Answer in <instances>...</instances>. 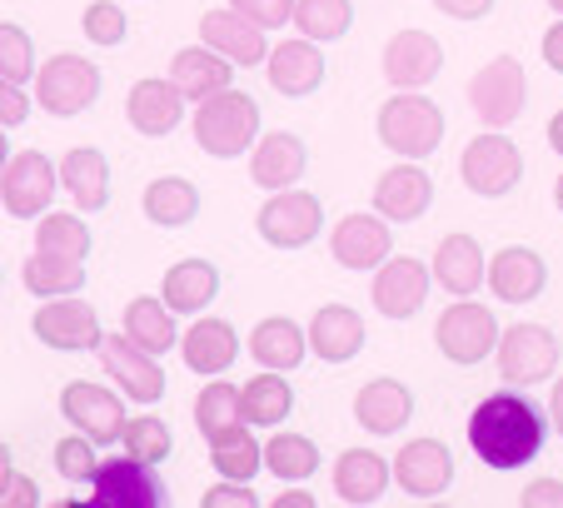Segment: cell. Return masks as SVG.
Segmentation results:
<instances>
[{
  "instance_id": "obj_1",
  "label": "cell",
  "mask_w": 563,
  "mask_h": 508,
  "mask_svg": "<svg viewBox=\"0 0 563 508\" xmlns=\"http://www.w3.org/2000/svg\"><path fill=\"white\" fill-rule=\"evenodd\" d=\"M543 434H549L543 409L529 404L523 394H489V399L468 413V444L499 474L533 464L543 454Z\"/></svg>"
},
{
  "instance_id": "obj_2",
  "label": "cell",
  "mask_w": 563,
  "mask_h": 508,
  "mask_svg": "<svg viewBox=\"0 0 563 508\" xmlns=\"http://www.w3.org/2000/svg\"><path fill=\"white\" fill-rule=\"evenodd\" d=\"M260 140V106L245 90H220L195 110V145L214 159H240Z\"/></svg>"
},
{
  "instance_id": "obj_3",
  "label": "cell",
  "mask_w": 563,
  "mask_h": 508,
  "mask_svg": "<svg viewBox=\"0 0 563 508\" xmlns=\"http://www.w3.org/2000/svg\"><path fill=\"white\" fill-rule=\"evenodd\" d=\"M374 130H379V140L399 159H429L439 145H444V110H439L429 96L399 90V96H389L379 106Z\"/></svg>"
},
{
  "instance_id": "obj_4",
  "label": "cell",
  "mask_w": 563,
  "mask_h": 508,
  "mask_svg": "<svg viewBox=\"0 0 563 508\" xmlns=\"http://www.w3.org/2000/svg\"><path fill=\"white\" fill-rule=\"evenodd\" d=\"M499 319H494L489 305H474V299H459V305H449L444 314H439L434 324V344L439 354H444L449 364H484L494 350H499Z\"/></svg>"
},
{
  "instance_id": "obj_5",
  "label": "cell",
  "mask_w": 563,
  "mask_h": 508,
  "mask_svg": "<svg viewBox=\"0 0 563 508\" xmlns=\"http://www.w3.org/2000/svg\"><path fill=\"white\" fill-rule=\"evenodd\" d=\"M468 106L489 130H509L529 106V75L514 55H494L484 70L468 80Z\"/></svg>"
},
{
  "instance_id": "obj_6",
  "label": "cell",
  "mask_w": 563,
  "mask_h": 508,
  "mask_svg": "<svg viewBox=\"0 0 563 508\" xmlns=\"http://www.w3.org/2000/svg\"><path fill=\"white\" fill-rule=\"evenodd\" d=\"M100 96V65L86 55H51V60L35 70V100L45 106V115H80L90 110Z\"/></svg>"
},
{
  "instance_id": "obj_7",
  "label": "cell",
  "mask_w": 563,
  "mask_h": 508,
  "mask_svg": "<svg viewBox=\"0 0 563 508\" xmlns=\"http://www.w3.org/2000/svg\"><path fill=\"white\" fill-rule=\"evenodd\" d=\"M459 175L478 200H504L523 180V155L509 135H474L459 155Z\"/></svg>"
},
{
  "instance_id": "obj_8",
  "label": "cell",
  "mask_w": 563,
  "mask_h": 508,
  "mask_svg": "<svg viewBox=\"0 0 563 508\" xmlns=\"http://www.w3.org/2000/svg\"><path fill=\"white\" fill-rule=\"evenodd\" d=\"M55 185H60V165H51L41 150H21L0 169V205L15 220H41L55 200Z\"/></svg>"
},
{
  "instance_id": "obj_9",
  "label": "cell",
  "mask_w": 563,
  "mask_h": 508,
  "mask_svg": "<svg viewBox=\"0 0 563 508\" xmlns=\"http://www.w3.org/2000/svg\"><path fill=\"white\" fill-rule=\"evenodd\" d=\"M494 354H499V374L514 389H533L559 369V334L549 324H509Z\"/></svg>"
},
{
  "instance_id": "obj_10",
  "label": "cell",
  "mask_w": 563,
  "mask_h": 508,
  "mask_svg": "<svg viewBox=\"0 0 563 508\" xmlns=\"http://www.w3.org/2000/svg\"><path fill=\"white\" fill-rule=\"evenodd\" d=\"M260 224V240L275 244V250H305V244L319 240V230H324V210H319V200L309 190H275L265 205H260L255 214Z\"/></svg>"
},
{
  "instance_id": "obj_11",
  "label": "cell",
  "mask_w": 563,
  "mask_h": 508,
  "mask_svg": "<svg viewBox=\"0 0 563 508\" xmlns=\"http://www.w3.org/2000/svg\"><path fill=\"white\" fill-rule=\"evenodd\" d=\"M31 329H35V339H41L45 350H60V354L100 350V339H106V329H100V314L86 305V299H75V295L41 299Z\"/></svg>"
},
{
  "instance_id": "obj_12",
  "label": "cell",
  "mask_w": 563,
  "mask_h": 508,
  "mask_svg": "<svg viewBox=\"0 0 563 508\" xmlns=\"http://www.w3.org/2000/svg\"><path fill=\"white\" fill-rule=\"evenodd\" d=\"M96 488V504H110V508H165L170 494L165 484L155 478V464H140V459L120 454V459H106L90 478Z\"/></svg>"
},
{
  "instance_id": "obj_13",
  "label": "cell",
  "mask_w": 563,
  "mask_h": 508,
  "mask_svg": "<svg viewBox=\"0 0 563 508\" xmlns=\"http://www.w3.org/2000/svg\"><path fill=\"white\" fill-rule=\"evenodd\" d=\"M100 364H106V374L120 384L125 399H135V404L165 399V369H159V354H145L140 344H130L125 329L100 339Z\"/></svg>"
},
{
  "instance_id": "obj_14",
  "label": "cell",
  "mask_w": 563,
  "mask_h": 508,
  "mask_svg": "<svg viewBox=\"0 0 563 508\" xmlns=\"http://www.w3.org/2000/svg\"><path fill=\"white\" fill-rule=\"evenodd\" d=\"M60 413L75 423V434L96 439V444H120L125 434V404L110 394L106 384H65L60 389Z\"/></svg>"
},
{
  "instance_id": "obj_15",
  "label": "cell",
  "mask_w": 563,
  "mask_h": 508,
  "mask_svg": "<svg viewBox=\"0 0 563 508\" xmlns=\"http://www.w3.org/2000/svg\"><path fill=\"white\" fill-rule=\"evenodd\" d=\"M429 205H434V180L419 169V159H399V165L384 169L379 185H374V210L394 224L424 220Z\"/></svg>"
},
{
  "instance_id": "obj_16",
  "label": "cell",
  "mask_w": 563,
  "mask_h": 508,
  "mask_svg": "<svg viewBox=\"0 0 563 508\" xmlns=\"http://www.w3.org/2000/svg\"><path fill=\"white\" fill-rule=\"evenodd\" d=\"M394 478L409 498H439L454 484V454L444 439H409L394 459Z\"/></svg>"
},
{
  "instance_id": "obj_17",
  "label": "cell",
  "mask_w": 563,
  "mask_h": 508,
  "mask_svg": "<svg viewBox=\"0 0 563 508\" xmlns=\"http://www.w3.org/2000/svg\"><path fill=\"white\" fill-rule=\"evenodd\" d=\"M444 70V45L429 31H399L384 45V75L394 90H424Z\"/></svg>"
},
{
  "instance_id": "obj_18",
  "label": "cell",
  "mask_w": 563,
  "mask_h": 508,
  "mask_svg": "<svg viewBox=\"0 0 563 508\" xmlns=\"http://www.w3.org/2000/svg\"><path fill=\"white\" fill-rule=\"evenodd\" d=\"M429 265L399 254V259H384L379 275H374V309L384 319H415L429 299Z\"/></svg>"
},
{
  "instance_id": "obj_19",
  "label": "cell",
  "mask_w": 563,
  "mask_h": 508,
  "mask_svg": "<svg viewBox=\"0 0 563 508\" xmlns=\"http://www.w3.org/2000/svg\"><path fill=\"white\" fill-rule=\"evenodd\" d=\"M330 254L340 259L344 269H379L384 259L394 254V240H389V224H384V214H344L340 224H334L330 234Z\"/></svg>"
},
{
  "instance_id": "obj_20",
  "label": "cell",
  "mask_w": 563,
  "mask_h": 508,
  "mask_svg": "<svg viewBox=\"0 0 563 508\" xmlns=\"http://www.w3.org/2000/svg\"><path fill=\"white\" fill-rule=\"evenodd\" d=\"M265 70H269V85L285 100H305L324 85V51H319V41H305V35L299 41H279L265 55Z\"/></svg>"
},
{
  "instance_id": "obj_21",
  "label": "cell",
  "mask_w": 563,
  "mask_h": 508,
  "mask_svg": "<svg viewBox=\"0 0 563 508\" xmlns=\"http://www.w3.org/2000/svg\"><path fill=\"white\" fill-rule=\"evenodd\" d=\"M125 120L140 130V135L165 140L185 120L180 85H175V80H155V75L135 80V85H130V100H125Z\"/></svg>"
},
{
  "instance_id": "obj_22",
  "label": "cell",
  "mask_w": 563,
  "mask_h": 508,
  "mask_svg": "<svg viewBox=\"0 0 563 508\" xmlns=\"http://www.w3.org/2000/svg\"><path fill=\"white\" fill-rule=\"evenodd\" d=\"M200 41L210 45V51H220L224 60L234 65H260L269 55L265 45V25H255L250 15H240L234 5H224V11H205L200 15Z\"/></svg>"
},
{
  "instance_id": "obj_23",
  "label": "cell",
  "mask_w": 563,
  "mask_h": 508,
  "mask_svg": "<svg viewBox=\"0 0 563 508\" xmlns=\"http://www.w3.org/2000/svg\"><path fill=\"white\" fill-rule=\"evenodd\" d=\"M309 165V150L299 135H289V130H269V135L255 140V150H250V180L260 185V190H289V185L305 175Z\"/></svg>"
},
{
  "instance_id": "obj_24",
  "label": "cell",
  "mask_w": 563,
  "mask_h": 508,
  "mask_svg": "<svg viewBox=\"0 0 563 508\" xmlns=\"http://www.w3.org/2000/svg\"><path fill=\"white\" fill-rule=\"evenodd\" d=\"M543 285H549V265L529 244H504L489 259V289L504 305H529V299L543 295Z\"/></svg>"
},
{
  "instance_id": "obj_25",
  "label": "cell",
  "mask_w": 563,
  "mask_h": 508,
  "mask_svg": "<svg viewBox=\"0 0 563 508\" xmlns=\"http://www.w3.org/2000/svg\"><path fill=\"white\" fill-rule=\"evenodd\" d=\"M354 419H360L369 434L389 439L415 419V394H409V384H399V379H374L354 394Z\"/></svg>"
},
{
  "instance_id": "obj_26",
  "label": "cell",
  "mask_w": 563,
  "mask_h": 508,
  "mask_svg": "<svg viewBox=\"0 0 563 508\" xmlns=\"http://www.w3.org/2000/svg\"><path fill=\"white\" fill-rule=\"evenodd\" d=\"M170 80L180 85L185 100H210L220 96V90H230L234 80V60H224L220 51H210V45H185V51H175V65H170Z\"/></svg>"
},
{
  "instance_id": "obj_27",
  "label": "cell",
  "mask_w": 563,
  "mask_h": 508,
  "mask_svg": "<svg viewBox=\"0 0 563 508\" xmlns=\"http://www.w3.org/2000/svg\"><path fill=\"white\" fill-rule=\"evenodd\" d=\"M180 360L190 364V374H224L240 360V334L224 319H195L190 329H180Z\"/></svg>"
},
{
  "instance_id": "obj_28",
  "label": "cell",
  "mask_w": 563,
  "mask_h": 508,
  "mask_svg": "<svg viewBox=\"0 0 563 508\" xmlns=\"http://www.w3.org/2000/svg\"><path fill=\"white\" fill-rule=\"evenodd\" d=\"M429 275L444 285V295H478V285H484V275H489V265H484V250H478L474 234H444L434 250V269Z\"/></svg>"
},
{
  "instance_id": "obj_29",
  "label": "cell",
  "mask_w": 563,
  "mask_h": 508,
  "mask_svg": "<svg viewBox=\"0 0 563 508\" xmlns=\"http://www.w3.org/2000/svg\"><path fill=\"white\" fill-rule=\"evenodd\" d=\"M364 319L354 314L350 305H324L314 319H309V350L324 364H350L354 354L364 350Z\"/></svg>"
},
{
  "instance_id": "obj_30",
  "label": "cell",
  "mask_w": 563,
  "mask_h": 508,
  "mask_svg": "<svg viewBox=\"0 0 563 508\" xmlns=\"http://www.w3.org/2000/svg\"><path fill=\"white\" fill-rule=\"evenodd\" d=\"M389 478H394V464H384L369 449H344V454L334 459V494L354 508L379 504V498L389 494Z\"/></svg>"
},
{
  "instance_id": "obj_31",
  "label": "cell",
  "mask_w": 563,
  "mask_h": 508,
  "mask_svg": "<svg viewBox=\"0 0 563 508\" xmlns=\"http://www.w3.org/2000/svg\"><path fill=\"white\" fill-rule=\"evenodd\" d=\"M250 354H255L260 369L289 374V369H299L309 354V329H299L295 319H285V314H269V319H260L255 334H250Z\"/></svg>"
},
{
  "instance_id": "obj_32",
  "label": "cell",
  "mask_w": 563,
  "mask_h": 508,
  "mask_svg": "<svg viewBox=\"0 0 563 508\" xmlns=\"http://www.w3.org/2000/svg\"><path fill=\"white\" fill-rule=\"evenodd\" d=\"M214 295H220V269L210 259H180L165 269V285H159V299L175 314H205Z\"/></svg>"
},
{
  "instance_id": "obj_33",
  "label": "cell",
  "mask_w": 563,
  "mask_h": 508,
  "mask_svg": "<svg viewBox=\"0 0 563 508\" xmlns=\"http://www.w3.org/2000/svg\"><path fill=\"white\" fill-rule=\"evenodd\" d=\"M60 185L70 190V200L80 205L86 214L106 210L110 205V159L100 155V150H90V145L70 150V155L60 159Z\"/></svg>"
},
{
  "instance_id": "obj_34",
  "label": "cell",
  "mask_w": 563,
  "mask_h": 508,
  "mask_svg": "<svg viewBox=\"0 0 563 508\" xmlns=\"http://www.w3.org/2000/svg\"><path fill=\"white\" fill-rule=\"evenodd\" d=\"M125 339L140 344L145 354H170L180 344V329H175V309L155 295H140L125 305Z\"/></svg>"
},
{
  "instance_id": "obj_35",
  "label": "cell",
  "mask_w": 563,
  "mask_h": 508,
  "mask_svg": "<svg viewBox=\"0 0 563 508\" xmlns=\"http://www.w3.org/2000/svg\"><path fill=\"white\" fill-rule=\"evenodd\" d=\"M145 220L159 224V230H180V224H190L195 214H200V190H195L190 180H180V175H159V180L145 185Z\"/></svg>"
},
{
  "instance_id": "obj_36",
  "label": "cell",
  "mask_w": 563,
  "mask_h": 508,
  "mask_svg": "<svg viewBox=\"0 0 563 508\" xmlns=\"http://www.w3.org/2000/svg\"><path fill=\"white\" fill-rule=\"evenodd\" d=\"M25 289L41 299H60V295H80L86 289V259H70V254H45L35 250L21 269Z\"/></svg>"
},
{
  "instance_id": "obj_37",
  "label": "cell",
  "mask_w": 563,
  "mask_h": 508,
  "mask_svg": "<svg viewBox=\"0 0 563 508\" xmlns=\"http://www.w3.org/2000/svg\"><path fill=\"white\" fill-rule=\"evenodd\" d=\"M240 394H245V423H260V429H275V423H285L295 413V389H289V379L279 369L255 374Z\"/></svg>"
},
{
  "instance_id": "obj_38",
  "label": "cell",
  "mask_w": 563,
  "mask_h": 508,
  "mask_svg": "<svg viewBox=\"0 0 563 508\" xmlns=\"http://www.w3.org/2000/svg\"><path fill=\"white\" fill-rule=\"evenodd\" d=\"M234 423H245V394L234 389L230 379H210L200 389V399H195V429L205 439H220L230 434Z\"/></svg>"
},
{
  "instance_id": "obj_39",
  "label": "cell",
  "mask_w": 563,
  "mask_h": 508,
  "mask_svg": "<svg viewBox=\"0 0 563 508\" xmlns=\"http://www.w3.org/2000/svg\"><path fill=\"white\" fill-rule=\"evenodd\" d=\"M210 464H214L220 478H240V484H250V478L265 468V449L250 439L245 423H234L230 434L210 439Z\"/></svg>"
},
{
  "instance_id": "obj_40",
  "label": "cell",
  "mask_w": 563,
  "mask_h": 508,
  "mask_svg": "<svg viewBox=\"0 0 563 508\" xmlns=\"http://www.w3.org/2000/svg\"><path fill=\"white\" fill-rule=\"evenodd\" d=\"M295 25L305 41L330 45V41H340V35H350L354 0H295Z\"/></svg>"
},
{
  "instance_id": "obj_41",
  "label": "cell",
  "mask_w": 563,
  "mask_h": 508,
  "mask_svg": "<svg viewBox=\"0 0 563 508\" xmlns=\"http://www.w3.org/2000/svg\"><path fill=\"white\" fill-rule=\"evenodd\" d=\"M265 468L279 478V484H305V478L319 468L314 439H305V434H275L265 444Z\"/></svg>"
},
{
  "instance_id": "obj_42",
  "label": "cell",
  "mask_w": 563,
  "mask_h": 508,
  "mask_svg": "<svg viewBox=\"0 0 563 508\" xmlns=\"http://www.w3.org/2000/svg\"><path fill=\"white\" fill-rule=\"evenodd\" d=\"M120 444H125V454L140 459V464H165L175 449V434H170V423L155 419V413H135V419H125Z\"/></svg>"
},
{
  "instance_id": "obj_43",
  "label": "cell",
  "mask_w": 563,
  "mask_h": 508,
  "mask_svg": "<svg viewBox=\"0 0 563 508\" xmlns=\"http://www.w3.org/2000/svg\"><path fill=\"white\" fill-rule=\"evenodd\" d=\"M35 250L45 254H70V259H86L90 254V230L80 214H41V224H35Z\"/></svg>"
},
{
  "instance_id": "obj_44",
  "label": "cell",
  "mask_w": 563,
  "mask_h": 508,
  "mask_svg": "<svg viewBox=\"0 0 563 508\" xmlns=\"http://www.w3.org/2000/svg\"><path fill=\"white\" fill-rule=\"evenodd\" d=\"M0 75L15 85L35 80V45H31V35L11 21H0Z\"/></svg>"
},
{
  "instance_id": "obj_45",
  "label": "cell",
  "mask_w": 563,
  "mask_h": 508,
  "mask_svg": "<svg viewBox=\"0 0 563 508\" xmlns=\"http://www.w3.org/2000/svg\"><path fill=\"white\" fill-rule=\"evenodd\" d=\"M96 439H86V434H70V439H60L55 444V474L65 478V484H90L96 478V468H100V459H96Z\"/></svg>"
},
{
  "instance_id": "obj_46",
  "label": "cell",
  "mask_w": 563,
  "mask_h": 508,
  "mask_svg": "<svg viewBox=\"0 0 563 508\" xmlns=\"http://www.w3.org/2000/svg\"><path fill=\"white\" fill-rule=\"evenodd\" d=\"M80 25H86V41L90 45H120L130 35V15L120 11L115 0H96V5H86Z\"/></svg>"
},
{
  "instance_id": "obj_47",
  "label": "cell",
  "mask_w": 563,
  "mask_h": 508,
  "mask_svg": "<svg viewBox=\"0 0 563 508\" xmlns=\"http://www.w3.org/2000/svg\"><path fill=\"white\" fill-rule=\"evenodd\" d=\"M240 15H250L265 31H279L285 21H295V0H230Z\"/></svg>"
},
{
  "instance_id": "obj_48",
  "label": "cell",
  "mask_w": 563,
  "mask_h": 508,
  "mask_svg": "<svg viewBox=\"0 0 563 508\" xmlns=\"http://www.w3.org/2000/svg\"><path fill=\"white\" fill-rule=\"evenodd\" d=\"M260 498L250 494V484H240V478H224V484H214L210 494L200 498V508H255Z\"/></svg>"
},
{
  "instance_id": "obj_49",
  "label": "cell",
  "mask_w": 563,
  "mask_h": 508,
  "mask_svg": "<svg viewBox=\"0 0 563 508\" xmlns=\"http://www.w3.org/2000/svg\"><path fill=\"white\" fill-rule=\"evenodd\" d=\"M25 115H31V100L21 96V85L0 75V125H25Z\"/></svg>"
},
{
  "instance_id": "obj_50",
  "label": "cell",
  "mask_w": 563,
  "mask_h": 508,
  "mask_svg": "<svg viewBox=\"0 0 563 508\" xmlns=\"http://www.w3.org/2000/svg\"><path fill=\"white\" fill-rule=\"evenodd\" d=\"M519 504L523 508H563V478H533Z\"/></svg>"
},
{
  "instance_id": "obj_51",
  "label": "cell",
  "mask_w": 563,
  "mask_h": 508,
  "mask_svg": "<svg viewBox=\"0 0 563 508\" xmlns=\"http://www.w3.org/2000/svg\"><path fill=\"white\" fill-rule=\"evenodd\" d=\"M0 504H5V508H35V504H41V488H35L25 474H11V484H5Z\"/></svg>"
},
{
  "instance_id": "obj_52",
  "label": "cell",
  "mask_w": 563,
  "mask_h": 508,
  "mask_svg": "<svg viewBox=\"0 0 563 508\" xmlns=\"http://www.w3.org/2000/svg\"><path fill=\"white\" fill-rule=\"evenodd\" d=\"M444 15H454V21H484V15L494 11V0H434Z\"/></svg>"
},
{
  "instance_id": "obj_53",
  "label": "cell",
  "mask_w": 563,
  "mask_h": 508,
  "mask_svg": "<svg viewBox=\"0 0 563 508\" xmlns=\"http://www.w3.org/2000/svg\"><path fill=\"white\" fill-rule=\"evenodd\" d=\"M543 60H549V70L563 75V21L543 31Z\"/></svg>"
},
{
  "instance_id": "obj_54",
  "label": "cell",
  "mask_w": 563,
  "mask_h": 508,
  "mask_svg": "<svg viewBox=\"0 0 563 508\" xmlns=\"http://www.w3.org/2000/svg\"><path fill=\"white\" fill-rule=\"evenodd\" d=\"M319 498L305 494V488H295V494H275V508H314Z\"/></svg>"
},
{
  "instance_id": "obj_55",
  "label": "cell",
  "mask_w": 563,
  "mask_h": 508,
  "mask_svg": "<svg viewBox=\"0 0 563 508\" xmlns=\"http://www.w3.org/2000/svg\"><path fill=\"white\" fill-rule=\"evenodd\" d=\"M549 419H553V429L563 434V379L553 384V394H549Z\"/></svg>"
},
{
  "instance_id": "obj_56",
  "label": "cell",
  "mask_w": 563,
  "mask_h": 508,
  "mask_svg": "<svg viewBox=\"0 0 563 508\" xmlns=\"http://www.w3.org/2000/svg\"><path fill=\"white\" fill-rule=\"evenodd\" d=\"M549 145H553V150H559V155H563V110H559V115L549 120Z\"/></svg>"
},
{
  "instance_id": "obj_57",
  "label": "cell",
  "mask_w": 563,
  "mask_h": 508,
  "mask_svg": "<svg viewBox=\"0 0 563 508\" xmlns=\"http://www.w3.org/2000/svg\"><path fill=\"white\" fill-rule=\"evenodd\" d=\"M11 474H15V468H11V449L0 444V494H5V484H11Z\"/></svg>"
},
{
  "instance_id": "obj_58",
  "label": "cell",
  "mask_w": 563,
  "mask_h": 508,
  "mask_svg": "<svg viewBox=\"0 0 563 508\" xmlns=\"http://www.w3.org/2000/svg\"><path fill=\"white\" fill-rule=\"evenodd\" d=\"M5 159H11V135H5V125H0V169H5Z\"/></svg>"
},
{
  "instance_id": "obj_59",
  "label": "cell",
  "mask_w": 563,
  "mask_h": 508,
  "mask_svg": "<svg viewBox=\"0 0 563 508\" xmlns=\"http://www.w3.org/2000/svg\"><path fill=\"white\" fill-rule=\"evenodd\" d=\"M553 205H559V214H563V175H559V185H553Z\"/></svg>"
},
{
  "instance_id": "obj_60",
  "label": "cell",
  "mask_w": 563,
  "mask_h": 508,
  "mask_svg": "<svg viewBox=\"0 0 563 508\" xmlns=\"http://www.w3.org/2000/svg\"><path fill=\"white\" fill-rule=\"evenodd\" d=\"M549 11H553V15H563V0H549Z\"/></svg>"
},
{
  "instance_id": "obj_61",
  "label": "cell",
  "mask_w": 563,
  "mask_h": 508,
  "mask_svg": "<svg viewBox=\"0 0 563 508\" xmlns=\"http://www.w3.org/2000/svg\"><path fill=\"white\" fill-rule=\"evenodd\" d=\"M0 285H5V269H0Z\"/></svg>"
}]
</instances>
